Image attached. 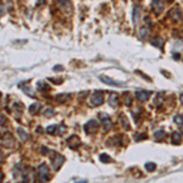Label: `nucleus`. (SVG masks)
<instances>
[{"label":"nucleus","instance_id":"36","mask_svg":"<svg viewBox=\"0 0 183 183\" xmlns=\"http://www.w3.org/2000/svg\"><path fill=\"white\" fill-rule=\"evenodd\" d=\"M1 126H5V117H1V122H0Z\"/></svg>","mask_w":183,"mask_h":183},{"label":"nucleus","instance_id":"21","mask_svg":"<svg viewBox=\"0 0 183 183\" xmlns=\"http://www.w3.org/2000/svg\"><path fill=\"white\" fill-rule=\"evenodd\" d=\"M54 114H55V111H54V109H51V107H49V109H45V110H44V116H45V117H48V118L53 117V116H54Z\"/></svg>","mask_w":183,"mask_h":183},{"label":"nucleus","instance_id":"26","mask_svg":"<svg viewBox=\"0 0 183 183\" xmlns=\"http://www.w3.org/2000/svg\"><path fill=\"white\" fill-rule=\"evenodd\" d=\"M155 167H156V165H155L154 162H147L145 164V170L147 171H154Z\"/></svg>","mask_w":183,"mask_h":183},{"label":"nucleus","instance_id":"38","mask_svg":"<svg viewBox=\"0 0 183 183\" xmlns=\"http://www.w3.org/2000/svg\"><path fill=\"white\" fill-rule=\"evenodd\" d=\"M182 133H183V125H182Z\"/></svg>","mask_w":183,"mask_h":183},{"label":"nucleus","instance_id":"12","mask_svg":"<svg viewBox=\"0 0 183 183\" xmlns=\"http://www.w3.org/2000/svg\"><path fill=\"white\" fill-rule=\"evenodd\" d=\"M149 34H150V26H143L139 29V37H140V39H148Z\"/></svg>","mask_w":183,"mask_h":183},{"label":"nucleus","instance_id":"33","mask_svg":"<svg viewBox=\"0 0 183 183\" xmlns=\"http://www.w3.org/2000/svg\"><path fill=\"white\" fill-rule=\"evenodd\" d=\"M45 1H46V0H37V6H40V5L45 4Z\"/></svg>","mask_w":183,"mask_h":183},{"label":"nucleus","instance_id":"13","mask_svg":"<svg viewBox=\"0 0 183 183\" xmlns=\"http://www.w3.org/2000/svg\"><path fill=\"white\" fill-rule=\"evenodd\" d=\"M16 132H17V134H18V137L21 138L23 142H26V140H28V139H29V134H28V132H26L22 127H17Z\"/></svg>","mask_w":183,"mask_h":183},{"label":"nucleus","instance_id":"35","mask_svg":"<svg viewBox=\"0 0 183 183\" xmlns=\"http://www.w3.org/2000/svg\"><path fill=\"white\" fill-rule=\"evenodd\" d=\"M36 132H39V134H42V132H43L42 127H38V128H36Z\"/></svg>","mask_w":183,"mask_h":183},{"label":"nucleus","instance_id":"3","mask_svg":"<svg viewBox=\"0 0 183 183\" xmlns=\"http://www.w3.org/2000/svg\"><path fill=\"white\" fill-rule=\"evenodd\" d=\"M51 161H53V168L55 171H57L59 168L62 166V164L65 162V156L64 155H61L59 153H55L54 151V155H53V158H51Z\"/></svg>","mask_w":183,"mask_h":183},{"label":"nucleus","instance_id":"28","mask_svg":"<svg viewBox=\"0 0 183 183\" xmlns=\"http://www.w3.org/2000/svg\"><path fill=\"white\" fill-rule=\"evenodd\" d=\"M56 125H53V126H49L48 128H46V133H50V134H53V133H55V131H56Z\"/></svg>","mask_w":183,"mask_h":183},{"label":"nucleus","instance_id":"17","mask_svg":"<svg viewBox=\"0 0 183 183\" xmlns=\"http://www.w3.org/2000/svg\"><path fill=\"white\" fill-rule=\"evenodd\" d=\"M182 140V135L178 132H172V143L173 144H179Z\"/></svg>","mask_w":183,"mask_h":183},{"label":"nucleus","instance_id":"6","mask_svg":"<svg viewBox=\"0 0 183 183\" xmlns=\"http://www.w3.org/2000/svg\"><path fill=\"white\" fill-rule=\"evenodd\" d=\"M99 118H100V122L101 125H103L104 130L105 131H109L110 128L112 127V123H111V118L107 114H104V112H100L99 114Z\"/></svg>","mask_w":183,"mask_h":183},{"label":"nucleus","instance_id":"22","mask_svg":"<svg viewBox=\"0 0 183 183\" xmlns=\"http://www.w3.org/2000/svg\"><path fill=\"white\" fill-rule=\"evenodd\" d=\"M37 89L38 90H49V87L46 86L44 82H38L37 83Z\"/></svg>","mask_w":183,"mask_h":183},{"label":"nucleus","instance_id":"11","mask_svg":"<svg viewBox=\"0 0 183 183\" xmlns=\"http://www.w3.org/2000/svg\"><path fill=\"white\" fill-rule=\"evenodd\" d=\"M59 1V6L65 12H71L72 10V4L70 0H57Z\"/></svg>","mask_w":183,"mask_h":183},{"label":"nucleus","instance_id":"18","mask_svg":"<svg viewBox=\"0 0 183 183\" xmlns=\"http://www.w3.org/2000/svg\"><path fill=\"white\" fill-rule=\"evenodd\" d=\"M165 137H166V133H165L164 130H159V131H156L154 133V138L156 140H161V139H164Z\"/></svg>","mask_w":183,"mask_h":183},{"label":"nucleus","instance_id":"8","mask_svg":"<svg viewBox=\"0 0 183 183\" xmlns=\"http://www.w3.org/2000/svg\"><path fill=\"white\" fill-rule=\"evenodd\" d=\"M135 98H137L139 101H147L149 98H150V95H151V92L150 90H137L135 92Z\"/></svg>","mask_w":183,"mask_h":183},{"label":"nucleus","instance_id":"31","mask_svg":"<svg viewBox=\"0 0 183 183\" xmlns=\"http://www.w3.org/2000/svg\"><path fill=\"white\" fill-rule=\"evenodd\" d=\"M54 71H62L64 70V67L62 66H54Z\"/></svg>","mask_w":183,"mask_h":183},{"label":"nucleus","instance_id":"14","mask_svg":"<svg viewBox=\"0 0 183 183\" xmlns=\"http://www.w3.org/2000/svg\"><path fill=\"white\" fill-rule=\"evenodd\" d=\"M109 104L112 107H116L118 105V97H117V93H110L109 95Z\"/></svg>","mask_w":183,"mask_h":183},{"label":"nucleus","instance_id":"30","mask_svg":"<svg viewBox=\"0 0 183 183\" xmlns=\"http://www.w3.org/2000/svg\"><path fill=\"white\" fill-rule=\"evenodd\" d=\"M132 103V100H131V97H130V93H126V100H125V104L130 106Z\"/></svg>","mask_w":183,"mask_h":183},{"label":"nucleus","instance_id":"16","mask_svg":"<svg viewBox=\"0 0 183 183\" xmlns=\"http://www.w3.org/2000/svg\"><path fill=\"white\" fill-rule=\"evenodd\" d=\"M140 13H142V9L139 8V6L134 8V10H133V23H137V22L139 21Z\"/></svg>","mask_w":183,"mask_h":183},{"label":"nucleus","instance_id":"27","mask_svg":"<svg viewBox=\"0 0 183 183\" xmlns=\"http://www.w3.org/2000/svg\"><path fill=\"white\" fill-rule=\"evenodd\" d=\"M67 99V95L66 94H60V95H57L56 98H55V100L56 101H59V103H64V101Z\"/></svg>","mask_w":183,"mask_h":183},{"label":"nucleus","instance_id":"19","mask_svg":"<svg viewBox=\"0 0 183 183\" xmlns=\"http://www.w3.org/2000/svg\"><path fill=\"white\" fill-rule=\"evenodd\" d=\"M171 17H172L173 21H179V20H181V11L178 9H175L171 12Z\"/></svg>","mask_w":183,"mask_h":183},{"label":"nucleus","instance_id":"25","mask_svg":"<svg viewBox=\"0 0 183 183\" xmlns=\"http://www.w3.org/2000/svg\"><path fill=\"white\" fill-rule=\"evenodd\" d=\"M120 120H121V123H122V126L125 127V130H130V125H128V121H127V118L122 115V116L120 117Z\"/></svg>","mask_w":183,"mask_h":183},{"label":"nucleus","instance_id":"1","mask_svg":"<svg viewBox=\"0 0 183 183\" xmlns=\"http://www.w3.org/2000/svg\"><path fill=\"white\" fill-rule=\"evenodd\" d=\"M38 176H39V179L42 182H46L49 179V167L45 162H42L39 166H38Z\"/></svg>","mask_w":183,"mask_h":183},{"label":"nucleus","instance_id":"7","mask_svg":"<svg viewBox=\"0 0 183 183\" xmlns=\"http://www.w3.org/2000/svg\"><path fill=\"white\" fill-rule=\"evenodd\" d=\"M151 6H153L154 12L156 13V15H160V13L164 11V9H165L164 0H154L153 4H151Z\"/></svg>","mask_w":183,"mask_h":183},{"label":"nucleus","instance_id":"15","mask_svg":"<svg viewBox=\"0 0 183 183\" xmlns=\"http://www.w3.org/2000/svg\"><path fill=\"white\" fill-rule=\"evenodd\" d=\"M40 107H42V104H40V103H33L28 107V112L32 114V115H36L37 112H39Z\"/></svg>","mask_w":183,"mask_h":183},{"label":"nucleus","instance_id":"5","mask_svg":"<svg viewBox=\"0 0 183 183\" xmlns=\"http://www.w3.org/2000/svg\"><path fill=\"white\" fill-rule=\"evenodd\" d=\"M90 103L93 106H100L101 104L104 103V95H103V92L101 90H97L92 94L90 97Z\"/></svg>","mask_w":183,"mask_h":183},{"label":"nucleus","instance_id":"4","mask_svg":"<svg viewBox=\"0 0 183 183\" xmlns=\"http://www.w3.org/2000/svg\"><path fill=\"white\" fill-rule=\"evenodd\" d=\"M98 128H99V123L95 121V120H89L87 122V123L84 125L83 127V130L86 133L88 134H94V133H97L98 132Z\"/></svg>","mask_w":183,"mask_h":183},{"label":"nucleus","instance_id":"2","mask_svg":"<svg viewBox=\"0 0 183 183\" xmlns=\"http://www.w3.org/2000/svg\"><path fill=\"white\" fill-rule=\"evenodd\" d=\"M0 140H1L3 145L6 148H12L15 145V139H13L12 134L10 132H3V135L0 137Z\"/></svg>","mask_w":183,"mask_h":183},{"label":"nucleus","instance_id":"32","mask_svg":"<svg viewBox=\"0 0 183 183\" xmlns=\"http://www.w3.org/2000/svg\"><path fill=\"white\" fill-rule=\"evenodd\" d=\"M48 151H49V149H48V148H45V147H43V148H42V154H43V155L48 154Z\"/></svg>","mask_w":183,"mask_h":183},{"label":"nucleus","instance_id":"29","mask_svg":"<svg viewBox=\"0 0 183 183\" xmlns=\"http://www.w3.org/2000/svg\"><path fill=\"white\" fill-rule=\"evenodd\" d=\"M153 44H156V46H159V48H161L162 44H164V42L160 39V38H156V39H154L153 40Z\"/></svg>","mask_w":183,"mask_h":183},{"label":"nucleus","instance_id":"37","mask_svg":"<svg viewBox=\"0 0 183 183\" xmlns=\"http://www.w3.org/2000/svg\"><path fill=\"white\" fill-rule=\"evenodd\" d=\"M181 103H182V104H183V93H182V94H181Z\"/></svg>","mask_w":183,"mask_h":183},{"label":"nucleus","instance_id":"9","mask_svg":"<svg viewBox=\"0 0 183 183\" xmlns=\"http://www.w3.org/2000/svg\"><path fill=\"white\" fill-rule=\"evenodd\" d=\"M100 81H101V82H104L105 84H109V86H115V87H122V86H123V83H122V82L115 81V79L107 77V76H100Z\"/></svg>","mask_w":183,"mask_h":183},{"label":"nucleus","instance_id":"34","mask_svg":"<svg viewBox=\"0 0 183 183\" xmlns=\"http://www.w3.org/2000/svg\"><path fill=\"white\" fill-rule=\"evenodd\" d=\"M3 161H4V154H3L1 150H0V164H1Z\"/></svg>","mask_w":183,"mask_h":183},{"label":"nucleus","instance_id":"20","mask_svg":"<svg viewBox=\"0 0 183 183\" xmlns=\"http://www.w3.org/2000/svg\"><path fill=\"white\" fill-rule=\"evenodd\" d=\"M65 132H66V126H65V125H57L56 131H55V134H57V135H62Z\"/></svg>","mask_w":183,"mask_h":183},{"label":"nucleus","instance_id":"24","mask_svg":"<svg viewBox=\"0 0 183 183\" xmlns=\"http://www.w3.org/2000/svg\"><path fill=\"white\" fill-rule=\"evenodd\" d=\"M99 159H100V161L101 162H111V158L109 156V155H106V154H101L100 156H99Z\"/></svg>","mask_w":183,"mask_h":183},{"label":"nucleus","instance_id":"23","mask_svg":"<svg viewBox=\"0 0 183 183\" xmlns=\"http://www.w3.org/2000/svg\"><path fill=\"white\" fill-rule=\"evenodd\" d=\"M173 121L177 125H183V116H182V115H179V114L175 115V116H173Z\"/></svg>","mask_w":183,"mask_h":183},{"label":"nucleus","instance_id":"10","mask_svg":"<svg viewBox=\"0 0 183 183\" xmlns=\"http://www.w3.org/2000/svg\"><path fill=\"white\" fill-rule=\"evenodd\" d=\"M67 145H69L71 149H77L81 145V139L77 137V135H71V137L67 139Z\"/></svg>","mask_w":183,"mask_h":183}]
</instances>
